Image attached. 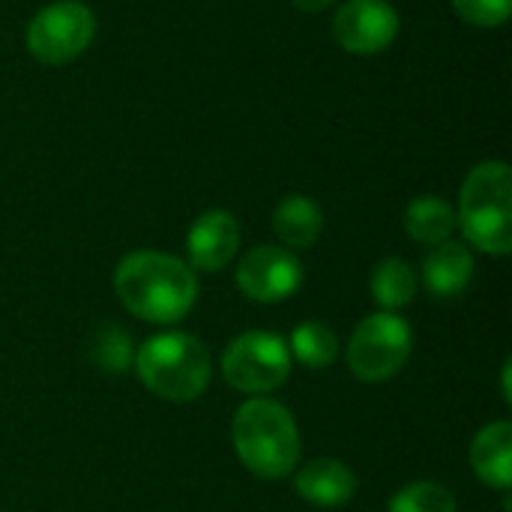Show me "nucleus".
Segmentation results:
<instances>
[{"label": "nucleus", "mask_w": 512, "mask_h": 512, "mask_svg": "<svg viewBox=\"0 0 512 512\" xmlns=\"http://www.w3.org/2000/svg\"><path fill=\"white\" fill-rule=\"evenodd\" d=\"M114 294L138 321L168 327L192 312L198 300V276L174 255L141 249L120 258L114 270Z\"/></svg>", "instance_id": "1"}, {"label": "nucleus", "mask_w": 512, "mask_h": 512, "mask_svg": "<svg viewBox=\"0 0 512 512\" xmlns=\"http://www.w3.org/2000/svg\"><path fill=\"white\" fill-rule=\"evenodd\" d=\"M240 465L258 480H285L300 465V429L291 411L273 399H246L231 423Z\"/></svg>", "instance_id": "2"}, {"label": "nucleus", "mask_w": 512, "mask_h": 512, "mask_svg": "<svg viewBox=\"0 0 512 512\" xmlns=\"http://www.w3.org/2000/svg\"><path fill=\"white\" fill-rule=\"evenodd\" d=\"M132 363H135L141 384L153 396L174 402V405L195 402L207 390L210 375H213L207 345L180 330L150 336L135 351Z\"/></svg>", "instance_id": "3"}, {"label": "nucleus", "mask_w": 512, "mask_h": 512, "mask_svg": "<svg viewBox=\"0 0 512 512\" xmlns=\"http://www.w3.org/2000/svg\"><path fill=\"white\" fill-rule=\"evenodd\" d=\"M456 225L474 249L489 255H510L512 171L507 162H480L465 177Z\"/></svg>", "instance_id": "4"}, {"label": "nucleus", "mask_w": 512, "mask_h": 512, "mask_svg": "<svg viewBox=\"0 0 512 512\" xmlns=\"http://www.w3.org/2000/svg\"><path fill=\"white\" fill-rule=\"evenodd\" d=\"M414 351L411 324L399 312H375L363 318L348 342V369L366 384H381L399 375Z\"/></svg>", "instance_id": "5"}, {"label": "nucleus", "mask_w": 512, "mask_h": 512, "mask_svg": "<svg viewBox=\"0 0 512 512\" xmlns=\"http://www.w3.org/2000/svg\"><path fill=\"white\" fill-rule=\"evenodd\" d=\"M291 351L279 333L249 330L237 336L222 354V378L228 387L246 396H264L279 390L291 375Z\"/></svg>", "instance_id": "6"}, {"label": "nucleus", "mask_w": 512, "mask_h": 512, "mask_svg": "<svg viewBox=\"0 0 512 512\" xmlns=\"http://www.w3.org/2000/svg\"><path fill=\"white\" fill-rule=\"evenodd\" d=\"M96 33L93 12L78 0H57L27 24V51L51 66L69 63L87 51Z\"/></svg>", "instance_id": "7"}, {"label": "nucleus", "mask_w": 512, "mask_h": 512, "mask_svg": "<svg viewBox=\"0 0 512 512\" xmlns=\"http://www.w3.org/2000/svg\"><path fill=\"white\" fill-rule=\"evenodd\" d=\"M303 285V264L285 246H255L237 267V288L255 303H282Z\"/></svg>", "instance_id": "8"}, {"label": "nucleus", "mask_w": 512, "mask_h": 512, "mask_svg": "<svg viewBox=\"0 0 512 512\" xmlns=\"http://www.w3.org/2000/svg\"><path fill=\"white\" fill-rule=\"evenodd\" d=\"M333 36L351 54H378L399 36V12L387 0H348L333 18Z\"/></svg>", "instance_id": "9"}, {"label": "nucleus", "mask_w": 512, "mask_h": 512, "mask_svg": "<svg viewBox=\"0 0 512 512\" xmlns=\"http://www.w3.org/2000/svg\"><path fill=\"white\" fill-rule=\"evenodd\" d=\"M240 249V225L228 210H207L195 219L186 237L189 267L201 273L225 270Z\"/></svg>", "instance_id": "10"}, {"label": "nucleus", "mask_w": 512, "mask_h": 512, "mask_svg": "<svg viewBox=\"0 0 512 512\" xmlns=\"http://www.w3.org/2000/svg\"><path fill=\"white\" fill-rule=\"evenodd\" d=\"M294 492L312 507H345L357 495V474L342 459H315L294 474Z\"/></svg>", "instance_id": "11"}, {"label": "nucleus", "mask_w": 512, "mask_h": 512, "mask_svg": "<svg viewBox=\"0 0 512 512\" xmlns=\"http://www.w3.org/2000/svg\"><path fill=\"white\" fill-rule=\"evenodd\" d=\"M471 468L480 483L498 492H510L512 483V426L507 420L489 423L471 441Z\"/></svg>", "instance_id": "12"}, {"label": "nucleus", "mask_w": 512, "mask_h": 512, "mask_svg": "<svg viewBox=\"0 0 512 512\" xmlns=\"http://www.w3.org/2000/svg\"><path fill=\"white\" fill-rule=\"evenodd\" d=\"M474 279V255L465 243L444 240L432 246V252L423 261V282L432 297L447 300L462 294Z\"/></svg>", "instance_id": "13"}, {"label": "nucleus", "mask_w": 512, "mask_h": 512, "mask_svg": "<svg viewBox=\"0 0 512 512\" xmlns=\"http://www.w3.org/2000/svg\"><path fill=\"white\" fill-rule=\"evenodd\" d=\"M273 231L285 249H309L324 231V213L312 198L288 195L273 213Z\"/></svg>", "instance_id": "14"}, {"label": "nucleus", "mask_w": 512, "mask_h": 512, "mask_svg": "<svg viewBox=\"0 0 512 512\" xmlns=\"http://www.w3.org/2000/svg\"><path fill=\"white\" fill-rule=\"evenodd\" d=\"M405 231L417 243L438 246V243L453 237V231H456V210L444 198H435V195L414 198L408 204V210H405Z\"/></svg>", "instance_id": "15"}, {"label": "nucleus", "mask_w": 512, "mask_h": 512, "mask_svg": "<svg viewBox=\"0 0 512 512\" xmlns=\"http://www.w3.org/2000/svg\"><path fill=\"white\" fill-rule=\"evenodd\" d=\"M369 288L381 312H399L417 297V273L405 258H384L375 267Z\"/></svg>", "instance_id": "16"}, {"label": "nucleus", "mask_w": 512, "mask_h": 512, "mask_svg": "<svg viewBox=\"0 0 512 512\" xmlns=\"http://www.w3.org/2000/svg\"><path fill=\"white\" fill-rule=\"evenodd\" d=\"M288 351H291V360H297L300 366L312 372L330 369L339 357V336L324 321H303L300 327H294L288 339Z\"/></svg>", "instance_id": "17"}, {"label": "nucleus", "mask_w": 512, "mask_h": 512, "mask_svg": "<svg viewBox=\"0 0 512 512\" xmlns=\"http://www.w3.org/2000/svg\"><path fill=\"white\" fill-rule=\"evenodd\" d=\"M387 512H456V495L444 483L417 480L390 498Z\"/></svg>", "instance_id": "18"}, {"label": "nucleus", "mask_w": 512, "mask_h": 512, "mask_svg": "<svg viewBox=\"0 0 512 512\" xmlns=\"http://www.w3.org/2000/svg\"><path fill=\"white\" fill-rule=\"evenodd\" d=\"M90 357H93V363H96L102 372H111V375L126 372L129 363L135 360V354H132V339H129L123 330H117V327H105V330L99 333V339H93Z\"/></svg>", "instance_id": "19"}, {"label": "nucleus", "mask_w": 512, "mask_h": 512, "mask_svg": "<svg viewBox=\"0 0 512 512\" xmlns=\"http://www.w3.org/2000/svg\"><path fill=\"white\" fill-rule=\"evenodd\" d=\"M453 6L474 27H501L512 12V0H453Z\"/></svg>", "instance_id": "20"}, {"label": "nucleus", "mask_w": 512, "mask_h": 512, "mask_svg": "<svg viewBox=\"0 0 512 512\" xmlns=\"http://www.w3.org/2000/svg\"><path fill=\"white\" fill-rule=\"evenodd\" d=\"M330 3H336V0H294V6L303 9V12H321V9H327Z\"/></svg>", "instance_id": "21"}, {"label": "nucleus", "mask_w": 512, "mask_h": 512, "mask_svg": "<svg viewBox=\"0 0 512 512\" xmlns=\"http://www.w3.org/2000/svg\"><path fill=\"white\" fill-rule=\"evenodd\" d=\"M501 387H504V402L510 405V402H512V393H510V360L504 363V384H501Z\"/></svg>", "instance_id": "22"}]
</instances>
